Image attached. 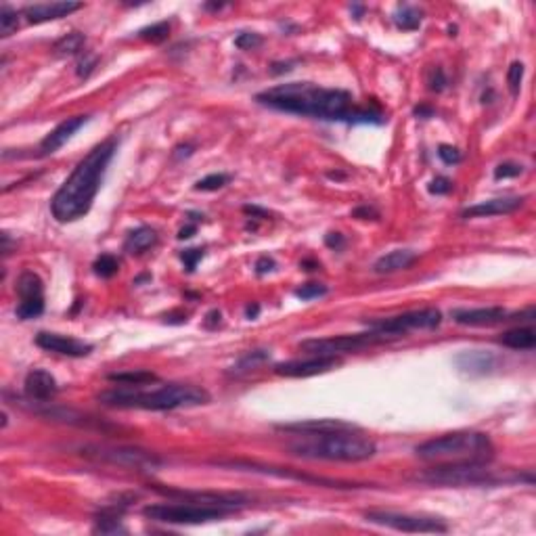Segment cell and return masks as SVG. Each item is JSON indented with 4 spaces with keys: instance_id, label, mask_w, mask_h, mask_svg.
I'll return each instance as SVG.
<instances>
[{
    "instance_id": "6da1fadb",
    "label": "cell",
    "mask_w": 536,
    "mask_h": 536,
    "mask_svg": "<svg viewBox=\"0 0 536 536\" xmlns=\"http://www.w3.org/2000/svg\"><path fill=\"white\" fill-rule=\"evenodd\" d=\"M256 101L268 110L293 114L325 122L346 124H383L386 114L371 101L369 105H356L352 94L342 88H323L310 82H289L268 88L256 94Z\"/></svg>"
},
{
    "instance_id": "7a4b0ae2",
    "label": "cell",
    "mask_w": 536,
    "mask_h": 536,
    "mask_svg": "<svg viewBox=\"0 0 536 536\" xmlns=\"http://www.w3.org/2000/svg\"><path fill=\"white\" fill-rule=\"evenodd\" d=\"M118 151V137H110L94 145L71 170L65 182L51 199V211L57 223H76L90 211L101 189L103 176Z\"/></svg>"
},
{
    "instance_id": "3957f363",
    "label": "cell",
    "mask_w": 536,
    "mask_h": 536,
    "mask_svg": "<svg viewBox=\"0 0 536 536\" xmlns=\"http://www.w3.org/2000/svg\"><path fill=\"white\" fill-rule=\"evenodd\" d=\"M96 400L110 408H143V410H174L209 402L207 390L193 383H164L147 390L145 386H116L96 394Z\"/></svg>"
},
{
    "instance_id": "277c9868",
    "label": "cell",
    "mask_w": 536,
    "mask_h": 536,
    "mask_svg": "<svg viewBox=\"0 0 536 536\" xmlns=\"http://www.w3.org/2000/svg\"><path fill=\"white\" fill-rule=\"evenodd\" d=\"M297 442L289 444L291 455L310 461H340V463H361L375 457L377 447L371 438L363 436L358 430L334 432L323 436H297Z\"/></svg>"
},
{
    "instance_id": "5b68a950",
    "label": "cell",
    "mask_w": 536,
    "mask_h": 536,
    "mask_svg": "<svg viewBox=\"0 0 536 536\" xmlns=\"http://www.w3.org/2000/svg\"><path fill=\"white\" fill-rule=\"evenodd\" d=\"M415 455L432 465L490 463L494 459V444L482 432H451L419 444Z\"/></svg>"
},
{
    "instance_id": "8992f818",
    "label": "cell",
    "mask_w": 536,
    "mask_h": 536,
    "mask_svg": "<svg viewBox=\"0 0 536 536\" xmlns=\"http://www.w3.org/2000/svg\"><path fill=\"white\" fill-rule=\"evenodd\" d=\"M490 463H467V465H434L417 478L427 484L442 486H499L505 482H515L488 467Z\"/></svg>"
},
{
    "instance_id": "52a82bcc",
    "label": "cell",
    "mask_w": 536,
    "mask_h": 536,
    "mask_svg": "<svg viewBox=\"0 0 536 536\" xmlns=\"http://www.w3.org/2000/svg\"><path fill=\"white\" fill-rule=\"evenodd\" d=\"M231 511L214 505L178 501V503H155L143 509V515L159 524H205L227 517Z\"/></svg>"
},
{
    "instance_id": "ba28073f",
    "label": "cell",
    "mask_w": 536,
    "mask_h": 536,
    "mask_svg": "<svg viewBox=\"0 0 536 536\" xmlns=\"http://www.w3.org/2000/svg\"><path fill=\"white\" fill-rule=\"evenodd\" d=\"M398 340V336L392 334H381V331H369V334H354V336H336V338H320V340H306L300 344V350L308 354H320V356H338L340 354H350V352H361L365 348L386 344Z\"/></svg>"
},
{
    "instance_id": "9c48e42d",
    "label": "cell",
    "mask_w": 536,
    "mask_h": 536,
    "mask_svg": "<svg viewBox=\"0 0 536 536\" xmlns=\"http://www.w3.org/2000/svg\"><path fill=\"white\" fill-rule=\"evenodd\" d=\"M80 455L90 459V461H101L110 463L126 469H137V472H147L159 467L164 461L151 451L143 449H132V447H105V444H88L80 449Z\"/></svg>"
},
{
    "instance_id": "30bf717a",
    "label": "cell",
    "mask_w": 536,
    "mask_h": 536,
    "mask_svg": "<svg viewBox=\"0 0 536 536\" xmlns=\"http://www.w3.org/2000/svg\"><path fill=\"white\" fill-rule=\"evenodd\" d=\"M365 519L377 526H386L398 532H425V534H444L449 532V524L440 517L430 515H413V513H398V511H383L371 509L365 511Z\"/></svg>"
},
{
    "instance_id": "8fae6325",
    "label": "cell",
    "mask_w": 536,
    "mask_h": 536,
    "mask_svg": "<svg viewBox=\"0 0 536 536\" xmlns=\"http://www.w3.org/2000/svg\"><path fill=\"white\" fill-rule=\"evenodd\" d=\"M218 467H229V469H237V472H252V474H262V476H275V478H289V480H297V482H308V484H318V486H327V488H361V484L356 482H340V480H331V478H320V476H310V474H302L289 467H275V465H262L256 461H243V459H221V461H211Z\"/></svg>"
},
{
    "instance_id": "7c38bea8",
    "label": "cell",
    "mask_w": 536,
    "mask_h": 536,
    "mask_svg": "<svg viewBox=\"0 0 536 536\" xmlns=\"http://www.w3.org/2000/svg\"><path fill=\"white\" fill-rule=\"evenodd\" d=\"M440 323H442V312L438 308H423V310H413V312H404L398 316L369 320L367 325L373 331L392 334V336L402 338L410 329H436Z\"/></svg>"
},
{
    "instance_id": "4fadbf2b",
    "label": "cell",
    "mask_w": 536,
    "mask_h": 536,
    "mask_svg": "<svg viewBox=\"0 0 536 536\" xmlns=\"http://www.w3.org/2000/svg\"><path fill=\"white\" fill-rule=\"evenodd\" d=\"M15 291L19 295V304L15 308L17 318L30 320L44 312V283L34 270H24L19 275Z\"/></svg>"
},
{
    "instance_id": "5bb4252c",
    "label": "cell",
    "mask_w": 536,
    "mask_h": 536,
    "mask_svg": "<svg viewBox=\"0 0 536 536\" xmlns=\"http://www.w3.org/2000/svg\"><path fill=\"white\" fill-rule=\"evenodd\" d=\"M155 490L168 499H178V501H193V503H203V505H214L229 509L231 513L237 509H243L250 499L239 492H211V490H178V488H162L155 486Z\"/></svg>"
},
{
    "instance_id": "9a60e30c",
    "label": "cell",
    "mask_w": 536,
    "mask_h": 536,
    "mask_svg": "<svg viewBox=\"0 0 536 536\" xmlns=\"http://www.w3.org/2000/svg\"><path fill=\"white\" fill-rule=\"evenodd\" d=\"M342 361L338 356H320V354H310L308 358H295V361H285L275 365V373L281 377H314L320 373H327L336 367H340Z\"/></svg>"
},
{
    "instance_id": "2e32d148",
    "label": "cell",
    "mask_w": 536,
    "mask_h": 536,
    "mask_svg": "<svg viewBox=\"0 0 536 536\" xmlns=\"http://www.w3.org/2000/svg\"><path fill=\"white\" fill-rule=\"evenodd\" d=\"M277 427L283 432L295 434V436H323V434H334V432L358 430L354 423H348L342 419H308V421H297V423H283Z\"/></svg>"
},
{
    "instance_id": "e0dca14e",
    "label": "cell",
    "mask_w": 536,
    "mask_h": 536,
    "mask_svg": "<svg viewBox=\"0 0 536 536\" xmlns=\"http://www.w3.org/2000/svg\"><path fill=\"white\" fill-rule=\"evenodd\" d=\"M36 346L46 350V352H55V354L69 356V358H82V356H88L92 352L90 344L80 342V340L69 338V336L51 334V331H40L36 336Z\"/></svg>"
},
{
    "instance_id": "ac0fdd59",
    "label": "cell",
    "mask_w": 536,
    "mask_h": 536,
    "mask_svg": "<svg viewBox=\"0 0 536 536\" xmlns=\"http://www.w3.org/2000/svg\"><path fill=\"white\" fill-rule=\"evenodd\" d=\"M453 320L457 325L467 327H490L505 323L509 312L501 306H486V308H457L451 312Z\"/></svg>"
},
{
    "instance_id": "d6986e66",
    "label": "cell",
    "mask_w": 536,
    "mask_h": 536,
    "mask_svg": "<svg viewBox=\"0 0 536 536\" xmlns=\"http://www.w3.org/2000/svg\"><path fill=\"white\" fill-rule=\"evenodd\" d=\"M36 415L49 419V421H59V423H67V425H78V427H96V430L110 432L116 430L110 423H105L96 417L84 415L76 408H65V406H46V408H32Z\"/></svg>"
},
{
    "instance_id": "ffe728a7",
    "label": "cell",
    "mask_w": 536,
    "mask_h": 536,
    "mask_svg": "<svg viewBox=\"0 0 536 536\" xmlns=\"http://www.w3.org/2000/svg\"><path fill=\"white\" fill-rule=\"evenodd\" d=\"M526 197H496L488 201H480L476 205H469L461 211V218H490V216H503L511 214L524 205Z\"/></svg>"
},
{
    "instance_id": "44dd1931",
    "label": "cell",
    "mask_w": 536,
    "mask_h": 536,
    "mask_svg": "<svg viewBox=\"0 0 536 536\" xmlns=\"http://www.w3.org/2000/svg\"><path fill=\"white\" fill-rule=\"evenodd\" d=\"M86 122H88V116H74V118L63 120L57 128H53V130L42 139V143H40V147H38L40 155L46 157V155L57 153Z\"/></svg>"
},
{
    "instance_id": "7402d4cb",
    "label": "cell",
    "mask_w": 536,
    "mask_h": 536,
    "mask_svg": "<svg viewBox=\"0 0 536 536\" xmlns=\"http://www.w3.org/2000/svg\"><path fill=\"white\" fill-rule=\"evenodd\" d=\"M24 390H26V396L30 402H51L55 398V394L59 392L57 379L44 369H32L26 375Z\"/></svg>"
},
{
    "instance_id": "603a6c76",
    "label": "cell",
    "mask_w": 536,
    "mask_h": 536,
    "mask_svg": "<svg viewBox=\"0 0 536 536\" xmlns=\"http://www.w3.org/2000/svg\"><path fill=\"white\" fill-rule=\"evenodd\" d=\"M80 9H82V3H38V5H28L24 9V17L30 24H46L55 19H63Z\"/></svg>"
},
{
    "instance_id": "cb8c5ba5",
    "label": "cell",
    "mask_w": 536,
    "mask_h": 536,
    "mask_svg": "<svg viewBox=\"0 0 536 536\" xmlns=\"http://www.w3.org/2000/svg\"><path fill=\"white\" fill-rule=\"evenodd\" d=\"M455 365L463 375H472V377L488 375L496 367V356L492 352H484V350H467V352L457 354Z\"/></svg>"
},
{
    "instance_id": "d4e9b609",
    "label": "cell",
    "mask_w": 536,
    "mask_h": 536,
    "mask_svg": "<svg viewBox=\"0 0 536 536\" xmlns=\"http://www.w3.org/2000/svg\"><path fill=\"white\" fill-rule=\"evenodd\" d=\"M417 260V254L410 252V250H394L386 256H381L375 264H373V270L377 275H392V273H398V270H406L415 264Z\"/></svg>"
},
{
    "instance_id": "484cf974",
    "label": "cell",
    "mask_w": 536,
    "mask_h": 536,
    "mask_svg": "<svg viewBox=\"0 0 536 536\" xmlns=\"http://www.w3.org/2000/svg\"><path fill=\"white\" fill-rule=\"evenodd\" d=\"M155 243H157V231L143 225V227L128 233V237L124 241V252L130 254V256H139V254L151 250Z\"/></svg>"
},
{
    "instance_id": "4316f807",
    "label": "cell",
    "mask_w": 536,
    "mask_h": 536,
    "mask_svg": "<svg viewBox=\"0 0 536 536\" xmlns=\"http://www.w3.org/2000/svg\"><path fill=\"white\" fill-rule=\"evenodd\" d=\"M499 342L511 350H532L536 346V331L532 327H515L505 331Z\"/></svg>"
},
{
    "instance_id": "83f0119b",
    "label": "cell",
    "mask_w": 536,
    "mask_h": 536,
    "mask_svg": "<svg viewBox=\"0 0 536 536\" xmlns=\"http://www.w3.org/2000/svg\"><path fill=\"white\" fill-rule=\"evenodd\" d=\"M86 44V36L82 32H69L63 38H59L53 44V53L57 57H71V55H80L82 49Z\"/></svg>"
},
{
    "instance_id": "f1b7e54d",
    "label": "cell",
    "mask_w": 536,
    "mask_h": 536,
    "mask_svg": "<svg viewBox=\"0 0 536 536\" xmlns=\"http://www.w3.org/2000/svg\"><path fill=\"white\" fill-rule=\"evenodd\" d=\"M107 379L114 381V383H120V386H147V383L157 381V375H153L151 371H143V369H139V371L112 373Z\"/></svg>"
},
{
    "instance_id": "f546056e",
    "label": "cell",
    "mask_w": 536,
    "mask_h": 536,
    "mask_svg": "<svg viewBox=\"0 0 536 536\" xmlns=\"http://www.w3.org/2000/svg\"><path fill=\"white\" fill-rule=\"evenodd\" d=\"M394 24L398 30L413 32L421 26V11L410 5H400L394 13Z\"/></svg>"
},
{
    "instance_id": "4dcf8cb0",
    "label": "cell",
    "mask_w": 536,
    "mask_h": 536,
    "mask_svg": "<svg viewBox=\"0 0 536 536\" xmlns=\"http://www.w3.org/2000/svg\"><path fill=\"white\" fill-rule=\"evenodd\" d=\"M268 358H270V352H268V350H254V352H248V354H243V356L237 361V365H233L231 373H233V375L250 373V371L258 369L260 365H264Z\"/></svg>"
},
{
    "instance_id": "1f68e13d",
    "label": "cell",
    "mask_w": 536,
    "mask_h": 536,
    "mask_svg": "<svg viewBox=\"0 0 536 536\" xmlns=\"http://www.w3.org/2000/svg\"><path fill=\"white\" fill-rule=\"evenodd\" d=\"M92 270H94V275L101 277V279H112L114 275H118L120 262H118V258L112 256V254H101V256L94 260Z\"/></svg>"
},
{
    "instance_id": "d6a6232c",
    "label": "cell",
    "mask_w": 536,
    "mask_h": 536,
    "mask_svg": "<svg viewBox=\"0 0 536 536\" xmlns=\"http://www.w3.org/2000/svg\"><path fill=\"white\" fill-rule=\"evenodd\" d=\"M137 36H139L141 40H145V42L159 44V42L168 40V36H170V24H168V21H159V24H153V26H147V28L139 30Z\"/></svg>"
},
{
    "instance_id": "836d02e7",
    "label": "cell",
    "mask_w": 536,
    "mask_h": 536,
    "mask_svg": "<svg viewBox=\"0 0 536 536\" xmlns=\"http://www.w3.org/2000/svg\"><path fill=\"white\" fill-rule=\"evenodd\" d=\"M17 28H19V13L9 5H3L0 7V36L9 38L13 32H17Z\"/></svg>"
},
{
    "instance_id": "e575fe53",
    "label": "cell",
    "mask_w": 536,
    "mask_h": 536,
    "mask_svg": "<svg viewBox=\"0 0 536 536\" xmlns=\"http://www.w3.org/2000/svg\"><path fill=\"white\" fill-rule=\"evenodd\" d=\"M231 176L229 174H207L205 178L197 180L195 191H218L225 184H229Z\"/></svg>"
},
{
    "instance_id": "d590c367",
    "label": "cell",
    "mask_w": 536,
    "mask_h": 536,
    "mask_svg": "<svg viewBox=\"0 0 536 536\" xmlns=\"http://www.w3.org/2000/svg\"><path fill=\"white\" fill-rule=\"evenodd\" d=\"M96 63H98V57L96 55H92V53H84L80 59H78V63H76V74H78V78H88L92 71H94V67H96Z\"/></svg>"
},
{
    "instance_id": "8d00e7d4",
    "label": "cell",
    "mask_w": 536,
    "mask_h": 536,
    "mask_svg": "<svg viewBox=\"0 0 536 536\" xmlns=\"http://www.w3.org/2000/svg\"><path fill=\"white\" fill-rule=\"evenodd\" d=\"M521 80H524V63L521 61H513L509 71H507V84H509V90L513 94L519 92V86H521Z\"/></svg>"
},
{
    "instance_id": "74e56055",
    "label": "cell",
    "mask_w": 536,
    "mask_h": 536,
    "mask_svg": "<svg viewBox=\"0 0 536 536\" xmlns=\"http://www.w3.org/2000/svg\"><path fill=\"white\" fill-rule=\"evenodd\" d=\"M325 293H327V285H323V283H306L300 289H295V295L300 300H314Z\"/></svg>"
},
{
    "instance_id": "f35d334b",
    "label": "cell",
    "mask_w": 536,
    "mask_h": 536,
    "mask_svg": "<svg viewBox=\"0 0 536 536\" xmlns=\"http://www.w3.org/2000/svg\"><path fill=\"white\" fill-rule=\"evenodd\" d=\"M524 172V166L521 164H515V162H503L494 168V178L496 180H505V178H515Z\"/></svg>"
},
{
    "instance_id": "ab89813d",
    "label": "cell",
    "mask_w": 536,
    "mask_h": 536,
    "mask_svg": "<svg viewBox=\"0 0 536 536\" xmlns=\"http://www.w3.org/2000/svg\"><path fill=\"white\" fill-rule=\"evenodd\" d=\"M262 44V36L256 34V32H241L237 38H235V46L241 49V51H254Z\"/></svg>"
},
{
    "instance_id": "60d3db41",
    "label": "cell",
    "mask_w": 536,
    "mask_h": 536,
    "mask_svg": "<svg viewBox=\"0 0 536 536\" xmlns=\"http://www.w3.org/2000/svg\"><path fill=\"white\" fill-rule=\"evenodd\" d=\"M438 157H440L447 166H457V164L463 159L461 151H459L457 147H453V145H440V147H438Z\"/></svg>"
},
{
    "instance_id": "b9f144b4",
    "label": "cell",
    "mask_w": 536,
    "mask_h": 536,
    "mask_svg": "<svg viewBox=\"0 0 536 536\" xmlns=\"http://www.w3.org/2000/svg\"><path fill=\"white\" fill-rule=\"evenodd\" d=\"M427 84H430V90L442 92V90L447 88V84H449V80H447V76H444V69H442V67H434V69L430 71V78H427Z\"/></svg>"
},
{
    "instance_id": "7bdbcfd3",
    "label": "cell",
    "mask_w": 536,
    "mask_h": 536,
    "mask_svg": "<svg viewBox=\"0 0 536 536\" xmlns=\"http://www.w3.org/2000/svg\"><path fill=\"white\" fill-rule=\"evenodd\" d=\"M453 180L451 178H447V176H436L432 182H430V187H427V191H430L432 195H447V193H451L453 191Z\"/></svg>"
},
{
    "instance_id": "ee69618b",
    "label": "cell",
    "mask_w": 536,
    "mask_h": 536,
    "mask_svg": "<svg viewBox=\"0 0 536 536\" xmlns=\"http://www.w3.org/2000/svg\"><path fill=\"white\" fill-rule=\"evenodd\" d=\"M201 258H203V250H184V252H180V260H182L187 273H193Z\"/></svg>"
},
{
    "instance_id": "f6af8a7d",
    "label": "cell",
    "mask_w": 536,
    "mask_h": 536,
    "mask_svg": "<svg viewBox=\"0 0 536 536\" xmlns=\"http://www.w3.org/2000/svg\"><path fill=\"white\" fill-rule=\"evenodd\" d=\"M352 216H354V218H361V221H377V218H379V211H377L373 205L365 203V205H358V207L352 211Z\"/></svg>"
},
{
    "instance_id": "bcb514c9",
    "label": "cell",
    "mask_w": 536,
    "mask_h": 536,
    "mask_svg": "<svg viewBox=\"0 0 536 536\" xmlns=\"http://www.w3.org/2000/svg\"><path fill=\"white\" fill-rule=\"evenodd\" d=\"M275 266H277V262L270 258V256H260L258 260H256V273L258 275H266V273H270V270H275Z\"/></svg>"
},
{
    "instance_id": "7dc6e473",
    "label": "cell",
    "mask_w": 536,
    "mask_h": 536,
    "mask_svg": "<svg viewBox=\"0 0 536 536\" xmlns=\"http://www.w3.org/2000/svg\"><path fill=\"white\" fill-rule=\"evenodd\" d=\"M344 243H346V239H344L342 233H334V231H331V233L325 235V245H327L329 250H342Z\"/></svg>"
},
{
    "instance_id": "c3c4849f",
    "label": "cell",
    "mask_w": 536,
    "mask_h": 536,
    "mask_svg": "<svg viewBox=\"0 0 536 536\" xmlns=\"http://www.w3.org/2000/svg\"><path fill=\"white\" fill-rule=\"evenodd\" d=\"M436 112H434V107H430V105H417L415 110H413V116H417V118H421V120H425V118H432Z\"/></svg>"
},
{
    "instance_id": "681fc988",
    "label": "cell",
    "mask_w": 536,
    "mask_h": 536,
    "mask_svg": "<svg viewBox=\"0 0 536 536\" xmlns=\"http://www.w3.org/2000/svg\"><path fill=\"white\" fill-rule=\"evenodd\" d=\"M216 325H221V310H209L207 316H205V327L214 329Z\"/></svg>"
},
{
    "instance_id": "f907efd6",
    "label": "cell",
    "mask_w": 536,
    "mask_h": 536,
    "mask_svg": "<svg viewBox=\"0 0 536 536\" xmlns=\"http://www.w3.org/2000/svg\"><path fill=\"white\" fill-rule=\"evenodd\" d=\"M243 211H245V214H250L252 218H268V211H266V209H262V207H258V205H245V207H243Z\"/></svg>"
},
{
    "instance_id": "816d5d0a",
    "label": "cell",
    "mask_w": 536,
    "mask_h": 536,
    "mask_svg": "<svg viewBox=\"0 0 536 536\" xmlns=\"http://www.w3.org/2000/svg\"><path fill=\"white\" fill-rule=\"evenodd\" d=\"M166 323H178V325H182V323H187V314H182V312H172V314H166Z\"/></svg>"
},
{
    "instance_id": "f5cc1de1",
    "label": "cell",
    "mask_w": 536,
    "mask_h": 536,
    "mask_svg": "<svg viewBox=\"0 0 536 536\" xmlns=\"http://www.w3.org/2000/svg\"><path fill=\"white\" fill-rule=\"evenodd\" d=\"M195 231H197L195 225H187V227H182V229L178 231V239H191V237L195 235Z\"/></svg>"
},
{
    "instance_id": "db71d44e",
    "label": "cell",
    "mask_w": 536,
    "mask_h": 536,
    "mask_svg": "<svg viewBox=\"0 0 536 536\" xmlns=\"http://www.w3.org/2000/svg\"><path fill=\"white\" fill-rule=\"evenodd\" d=\"M191 153H193V147H191V145H180V147H176V149H174V157H176V159H178V157H182V155H184V157H189Z\"/></svg>"
},
{
    "instance_id": "11a10c76",
    "label": "cell",
    "mask_w": 536,
    "mask_h": 536,
    "mask_svg": "<svg viewBox=\"0 0 536 536\" xmlns=\"http://www.w3.org/2000/svg\"><path fill=\"white\" fill-rule=\"evenodd\" d=\"M258 312H260V306H258V304H250V306L245 308V316H248V318H256Z\"/></svg>"
},
{
    "instance_id": "9f6ffc18",
    "label": "cell",
    "mask_w": 536,
    "mask_h": 536,
    "mask_svg": "<svg viewBox=\"0 0 536 536\" xmlns=\"http://www.w3.org/2000/svg\"><path fill=\"white\" fill-rule=\"evenodd\" d=\"M304 270H316V268H320V264L318 262H314V260H302V264H300Z\"/></svg>"
},
{
    "instance_id": "6f0895ef",
    "label": "cell",
    "mask_w": 536,
    "mask_h": 536,
    "mask_svg": "<svg viewBox=\"0 0 536 536\" xmlns=\"http://www.w3.org/2000/svg\"><path fill=\"white\" fill-rule=\"evenodd\" d=\"M223 7H225L223 3H207V5H203L205 11H221Z\"/></svg>"
},
{
    "instance_id": "680465c9",
    "label": "cell",
    "mask_w": 536,
    "mask_h": 536,
    "mask_svg": "<svg viewBox=\"0 0 536 536\" xmlns=\"http://www.w3.org/2000/svg\"><path fill=\"white\" fill-rule=\"evenodd\" d=\"M350 9H352V11H354V15H356L354 19H361V17H363V13H365V9H363V7H358V5H352Z\"/></svg>"
}]
</instances>
